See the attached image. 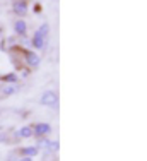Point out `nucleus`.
<instances>
[{"label":"nucleus","instance_id":"11","mask_svg":"<svg viewBox=\"0 0 147 161\" xmlns=\"http://www.w3.org/2000/svg\"><path fill=\"white\" fill-rule=\"evenodd\" d=\"M38 33H40L41 34V36H48V34H50V26L48 24H46V22H45V24H41L40 26V29H38Z\"/></svg>","mask_w":147,"mask_h":161},{"label":"nucleus","instance_id":"12","mask_svg":"<svg viewBox=\"0 0 147 161\" xmlns=\"http://www.w3.org/2000/svg\"><path fill=\"white\" fill-rule=\"evenodd\" d=\"M46 147H48L50 153H57V151H58V142H57V141H53V142H48V146H46Z\"/></svg>","mask_w":147,"mask_h":161},{"label":"nucleus","instance_id":"6","mask_svg":"<svg viewBox=\"0 0 147 161\" xmlns=\"http://www.w3.org/2000/svg\"><path fill=\"white\" fill-rule=\"evenodd\" d=\"M14 29H15V33H17L19 36H24L26 31H28V24H26L22 19H17V21H15V24H14Z\"/></svg>","mask_w":147,"mask_h":161},{"label":"nucleus","instance_id":"2","mask_svg":"<svg viewBox=\"0 0 147 161\" xmlns=\"http://www.w3.org/2000/svg\"><path fill=\"white\" fill-rule=\"evenodd\" d=\"M22 55H24V62L28 67H33V69H36V67H40V62H41V58L36 55L34 52H31V50H22Z\"/></svg>","mask_w":147,"mask_h":161},{"label":"nucleus","instance_id":"7","mask_svg":"<svg viewBox=\"0 0 147 161\" xmlns=\"http://www.w3.org/2000/svg\"><path fill=\"white\" fill-rule=\"evenodd\" d=\"M38 153H40V147H38V146H28V147L21 149V154L22 156H29V158H34Z\"/></svg>","mask_w":147,"mask_h":161},{"label":"nucleus","instance_id":"1","mask_svg":"<svg viewBox=\"0 0 147 161\" xmlns=\"http://www.w3.org/2000/svg\"><path fill=\"white\" fill-rule=\"evenodd\" d=\"M40 103L45 105V106H52V108H55V106L58 105V94H57L55 91H46V93L41 94Z\"/></svg>","mask_w":147,"mask_h":161},{"label":"nucleus","instance_id":"3","mask_svg":"<svg viewBox=\"0 0 147 161\" xmlns=\"http://www.w3.org/2000/svg\"><path fill=\"white\" fill-rule=\"evenodd\" d=\"M50 132H52V125L50 124L40 122V124L33 125V136H36V137H45V136H48Z\"/></svg>","mask_w":147,"mask_h":161},{"label":"nucleus","instance_id":"13","mask_svg":"<svg viewBox=\"0 0 147 161\" xmlns=\"http://www.w3.org/2000/svg\"><path fill=\"white\" fill-rule=\"evenodd\" d=\"M19 161H33V158H29V156H22Z\"/></svg>","mask_w":147,"mask_h":161},{"label":"nucleus","instance_id":"4","mask_svg":"<svg viewBox=\"0 0 147 161\" xmlns=\"http://www.w3.org/2000/svg\"><path fill=\"white\" fill-rule=\"evenodd\" d=\"M14 12L17 14V16L24 17L26 14H28V2H26V0H15L14 2Z\"/></svg>","mask_w":147,"mask_h":161},{"label":"nucleus","instance_id":"14","mask_svg":"<svg viewBox=\"0 0 147 161\" xmlns=\"http://www.w3.org/2000/svg\"><path fill=\"white\" fill-rule=\"evenodd\" d=\"M7 139V136H5V134H3V136H0V142H2V141H5Z\"/></svg>","mask_w":147,"mask_h":161},{"label":"nucleus","instance_id":"10","mask_svg":"<svg viewBox=\"0 0 147 161\" xmlns=\"http://www.w3.org/2000/svg\"><path fill=\"white\" fill-rule=\"evenodd\" d=\"M17 91H19L17 84H9V86H5V87H3V94H7V96H10V94L17 93Z\"/></svg>","mask_w":147,"mask_h":161},{"label":"nucleus","instance_id":"8","mask_svg":"<svg viewBox=\"0 0 147 161\" xmlns=\"http://www.w3.org/2000/svg\"><path fill=\"white\" fill-rule=\"evenodd\" d=\"M17 134H19V137H21V139H28V137L33 136V127H31V125H24V127L19 129Z\"/></svg>","mask_w":147,"mask_h":161},{"label":"nucleus","instance_id":"9","mask_svg":"<svg viewBox=\"0 0 147 161\" xmlns=\"http://www.w3.org/2000/svg\"><path fill=\"white\" fill-rule=\"evenodd\" d=\"M0 79H2V82L15 84V82H17V79H19V75H17V74H14V72H10V74H3Z\"/></svg>","mask_w":147,"mask_h":161},{"label":"nucleus","instance_id":"5","mask_svg":"<svg viewBox=\"0 0 147 161\" xmlns=\"http://www.w3.org/2000/svg\"><path fill=\"white\" fill-rule=\"evenodd\" d=\"M45 40H46V38L41 36V34L36 31V33H34V36H33V40H31V45H33L34 48L41 50V48H45Z\"/></svg>","mask_w":147,"mask_h":161}]
</instances>
